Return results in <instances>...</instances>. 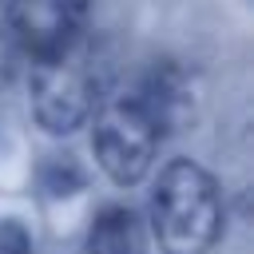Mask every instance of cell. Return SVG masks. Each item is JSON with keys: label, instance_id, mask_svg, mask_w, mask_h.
Listing matches in <instances>:
<instances>
[{"label": "cell", "instance_id": "obj_1", "mask_svg": "<svg viewBox=\"0 0 254 254\" xmlns=\"http://www.w3.org/2000/svg\"><path fill=\"white\" fill-rule=\"evenodd\" d=\"M151 234L163 254H210L222 234V194L206 167L171 159L151 187Z\"/></svg>", "mask_w": 254, "mask_h": 254}, {"label": "cell", "instance_id": "obj_2", "mask_svg": "<svg viewBox=\"0 0 254 254\" xmlns=\"http://www.w3.org/2000/svg\"><path fill=\"white\" fill-rule=\"evenodd\" d=\"M28 67V103L36 123L48 135H71L95 111L99 95V52L87 32L48 56L24 60Z\"/></svg>", "mask_w": 254, "mask_h": 254}, {"label": "cell", "instance_id": "obj_3", "mask_svg": "<svg viewBox=\"0 0 254 254\" xmlns=\"http://www.w3.org/2000/svg\"><path fill=\"white\" fill-rule=\"evenodd\" d=\"M159 139L163 127L135 91L103 95L91 111V151L99 171L115 187H135L147 179V171L155 167Z\"/></svg>", "mask_w": 254, "mask_h": 254}, {"label": "cell", "instance_id": "obj_4", "mask_svg": "<svg viewBox=\"0 0 254 254\" xmlns=\"http://www.w3.org/2000/svg\"><path fill=\"white\" fill-rule=\"evenodd\" d=\"M8 4V32L20 44L24 60L48 56L87 32L91 0H4Z\"/></svg>", "mask_w": 254, "mask_h": 254}, {"label": "cell", "instance_id": "obj_5", "mask_svg": "<svg viewBox=\"0 0 254 254\" xmlns=\"http://www.w3.org/2000/svg\"><path fill=\"white\" fill-rule=\"evenodd\" d=\"M87 254H139V218L123 202H103L87 226Z\"/></svg>", "mask_w": 254, "mask_h": 254}, {"label": "cell", "instance_id": "obj_6", "mask_svg": "<svg viewBox=\"0 0 254 254\" xmlns=\"http://www.w3.org/2000/svg\"><path fill=\"white\" fill-rule=\"evenodd\" d=\"M36 183L48 198H67V194L87 187V171L79 167L75 155H48L36 171Z\"/></svg>", "mask_w": 254, "mask_h": 254}, {"label": "cell", "instance_id": "obj_7", "mask_svg": "<svg viewBox=\"0 0 254 254\" xmlns=\"http://www.w3.org/2000/svg\"><path fill=\"white\" fill-rule=\"evenodd\" d=\"M0 254H36V238L20 218H0Z\"/></svg>", "mask_w": 254, "mask_h": 254}, {"label": "cell", "instance_id": "obj_8", "mask_svg": "<svg viewBox=\"0 0 254 254\" xmlns=\"http://www.w3.org/2000/svg\"><path fill=\"white\" fill-rule=\"evenodd\" d=\"M20 67H24V52H20V44L12 40V32L0 28V87H8V83L20 75Z\"/></svg>", "mask_w": 254, "mask_h": 254}]
</instances>
